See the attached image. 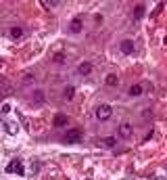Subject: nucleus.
I'll return each mask as SVG.
<instances>
[{"label": "nucleus", "mask_w": 167, "mask_h": 180, "mask_svg": "<svg viewBox=\"0 0 167 180\" xmlns=\"http://www.w3.org/2000/svg\"><path fill=\"white\" fill-rule=\"evenodd\" d=\"M54 63H61V65H63V63H65V55H54Z\"/></svg>", "instance_id": "19"}, {"label": "nucleus", "mask_w": 167, "mask_h": 180, "mask_svg": "<svg viewBox=\"0 0 167 180\" xmlns=\"http://www.w3.org/2000/svg\"><path fill=\"white\" fill-rule=\"evenodd\" d=\"M59 2H52V0H42V6H46V9H52V6H57Z\"/></svg>", "instance_id": "17"}, {"label": "nucleus", "mask_w": 167, "mask_h": 180, "mask_svg": "<svg viewBox=\"0 0 167 180\" xmlns=\"http://www.w3.org/2000/svg\"><path fill=\"white\" fill-rule=\"evenodd\" d=\"M111 115H113V107H111V105H100V107L96 109V117H98L100 121L109 120Z\"/></svg>", "instance_id": "3"}, {"label": "nucleus", "mask_w": 167, "mask_h": 180, "mask_svg": "<svg viewBox=\"0 0 167 180\" xmlns=\"http://www.w3.org/2000/svg\"><path fill=\"white\" fill-rule=\"evenodd\" d=\"M69 32L71 34H80L82 32V19H73L71 25H69Z\"/></svg>", "instance_id": "7"}, {"label": "nucleus", "mask_w": 167, "mask_h": 180, "mask_svg": "<svg viewBox=\"0 0 167 180\" xmlns=\"http://www.w3.org/2000/svg\"><path fill=\"white\" fill-rule=\"evenodd\" d=\"M119 136H121V138H130V136H132V126H130V124H125V121L119 124Z\"/></svg>", "instance_id": "5"}, {"label": "nucleus", "mask_w": 167, "mask_h": 180, "mask_svg": "<svg viewBox=\"0 0 167 180\" xmlns=\"http://www.w3.org/2000/svg\"><path fill=\"white\" fill-rule=\"evenodd\" d=\"M105 84H107V86H117V75H113V73H111V75H107Z\"/></svg>", "instance_id": "13"}, {"label": "nucleus", "mask_w": 167, "mask_h": 180, "mask_svg": "<svg viewBox=\"0 0 167 180\" xmlns=\"http://www.w3.org/2000/svg\"><path fill=\"white\" fill-rule=\"evenodd\" d=\"M115 144H117V138L115 136H105L102 138V147H107V149H113Z\"/></svg>", "instance_id": "10"}, {"label": "nucleus", "mask_w": 167, "mask_h": 180, "mask_svg": "<svg viewBox=\"0 0 167 180\" xmlns=\"http://www.w3.org/2000/svg\"><path fill=\"white\" fill-rule=\"evenodd\" d=\"M11 36L13 38H21L23 36V29H21V27H11Z\"/></svg>", "instance_id": "15"}, {"label": "nucleus", "mask_w": 167, "mask_h": 180, "mask_svg": "<svg viewBox=\"0 0 167 180\" xmlns=\"http://www.w3.org/2000/svg\"><path fill=\"white\" fill-rule=\"evenodd\" d=\"M32 101H34L36 105L44 103V92H42V90H34V92H32Z\"/></svg>", "instance_id": "9"}, {"label": "nucleus", "mask_w": 167, "mask_h": 180, "mask_svg": "<svg viewBox=\"0 0 167 180\" xmlns=\"http://www.w3.org/2000/svg\"><path fill=\"white\" fill-rule=\"evenodd\" d=\"M6 172H9V174H17V176H25L23 161H21V159H13L11 163L6 166Z\"/></svg>", "instance_id": "2"}, {"label": "nucleus", "mask_w": 167, "mask_h": 180, "mask_svg": "<svg viewBox=\"0 0 167 180\" xmlns=\"http://www.w3.org/2000/svg\"><path fill=\"white\" fill-rule=\"evenodd\" d=\"M142 17H144V4H138L134 11V19H142Z\"/></svg>", "instance_id": "12"}, {"label": "nucleus", "mask_w": 167, "mask_h": 180, "mask_svg": "<svg viewBox=\"0 0 167 180\" xmlns=\"http://www.w3.org/2000/svg\"><path fill=\"white\" fill-rule=\"evenodd\" d=\"M142 90H144V88L140 84H134L130 88V96H140V94H142Z\"/></svg>", "instance_id": "11"}, {"label": "nucleus", "mask_w": 167, "mask_h": 180, "mask_svg": "<svg viewBox=\"0 0 167 180\" xmlns=\"http://www.w3.org/2000/svg\"><path fill=\"white\" fill-rule=\"evenodd\" d=\"M144 117H146V120H150V117H153V113L146 109V111H142V120H144Z\"/></svg>", "instance_id": "20"}, {"label": "nucleus", "mask_w": 167, "mask_h": 180, "mask_svg": "<svg viewBox=\"0 0 167 180\" xmlns=\"http://www.w3.org/2000/svg\"><path fill=\"white\" fill-rule=\"evenodd\" d=\"M84 136V130L82 128H71V130H67V132L63 134V143H77V140H82Z\"/></svg>", "instance_id": "1"}, {"label": "nucleus", "mask_w": 167, "mask_h": 180, "mask_svg": "<svg viewBox=\"0 0 167 180\" xmlns=\"http://www.w3.org/2000/svg\"><path fill=\"white\" fill-rule=\"evenodd\" d=\"M121 52H123V55L134 52V42H132V40H123V42H121Z\"/></svg>", "instance_id": "6"}, {"label": "nucleus", "mask_w": 167, "mask_h": 180, "mask_svg": "<svg viewBox=\"0 0 167 180\" xmlns=\"http://www.w3.org/2000/svg\"><path fill=\"white\" fill-rule=\"evenodd\" d=\"M77 71H80V75H90V73H92V63H90V61H84V63H80Z\"/></svg>", "instance_id": "4"}, {"label": "nucleus", "mask_w": 167, "mask_h": 180, "mask_svg": "<svg viewBox=\"0 0 167 180\" xmlns=\"http://www.w3.org/2000/svg\"><path fill=\"white\" fill-rule=\"evenodd\" d=\"M32 82H34V78H32V75H25V78H23V84H32Z\"/></svg>", "instance_id": "21"}, {"label": "nucleus", "mask_w": 167, "mask_h": 180, "mask_svg": "<svg viewBox=\"0 0 167 180\" xmlns=\"http://www.w3.org/2000/svg\"><path fill=\"white\" fill-rule=\"evenodd\" d=\"M73 94H75V88H73V86H67V88H65V98H67V101H71Z\"/></svg>", "instance_id": "14"}, {"label": "nucleus", "mask_w": 167, "mask_h": 180, "mask_svg": "<svg viewBox=\"0 0 167 180\" xmlns=\"http://www.w3.org/2000/svg\"><path fill=\"white\" fill-rule=\"evenodd\" d=\"M67 115H61V113H57V115H54V120H52V124H54V126H57V128H61V126H65V124H67Z\"/></svg>", "instance_id": "8"}, {"label": "nucleus", "mask_w": 167, "mask_h": 180, "mask_svg": "<svg viewBox=\"0 0 167 180\" xmlns=\"http://www.w3.org/2000/svg\"><path fill=\"white\" fill-rule=\"evenodd\" d=\"M6 132L9 134H17V126H15V124H6Z\"/></svg>", "instance_id": "18"}, {"label": "nucleus", "mask_w": 167, "mask_h": 180, "mask_svg": "<svg viewBox=\"0 0 167 180\" xmlns=\"http://www.w3.org/2000/svg\"><path fill=\"white\" fill-rule=\"evenodd\" d=\"M38 170H40V161H32V168H29V172H27V174H29V176H34Z\"/></svg>", "instance_id": "16"}]
</instances>
